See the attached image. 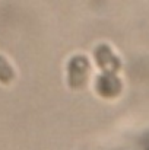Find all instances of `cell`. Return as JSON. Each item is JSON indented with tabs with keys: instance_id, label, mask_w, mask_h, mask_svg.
<instances>
[{
	"instance_id": "4",
	"label": "cell",
	"mask_w": 149,
	"mask_h": 150,
	"mask_svg": "<svg viewBox=\"0 0 149 150\" xmlns=\"http://www.w3.org/2000/svg\"><path fill=\"white\" fill-rule=\"evenodd\" d=\"M15 80V70L10 66V63L0 55V83L4 86H9Z\"/></svg>"
},
{
	"instance_id": "2",
	"label": "cell",
	"mask_w": 149,
	"mask_h": 150,
	"mask_svg": "<svg viewBox=\"0 0 149 150\" xmlns=\"http://www.w3.org/2000/svg\"><path fill=\"white\" fill-rule=\"evenodd\" d=\"M94 58L102 73H117L121 67L120 58L113 52V50L107 44H99L94 50Z\"/></svg>"
},
{
	"instance_id": "3",
	"label": "cell",
	"mask_w": 149,
	"mask_h": 150,
	"mask_svg": "<svg viewBox=\"0 0 149 150\" xmlns=\"http://www.w3.org/2000/svg\"><path fill=\"white\" fill-rule=\"evenodd\" d=\"M95 91L101 98L113 99L121 92V82L114 73H102L95 79Z\"/></svg>"
},
{
	"instance_id": "1",
	"label": "cell",
	"mask_w": 149,
	"mask_h": 150,
	"mask_svg": "<svg viewBox=\"0 0 149 150\" xmlns=\"http://www.w3.org/2000/svg\"><path fill=\"white\" fill-rule=\"evenodd\" d=\"M91 71V63L85 55H73L67 63V85L73 91H79L86 85Z\"/></svg>"
}]
</instances>
